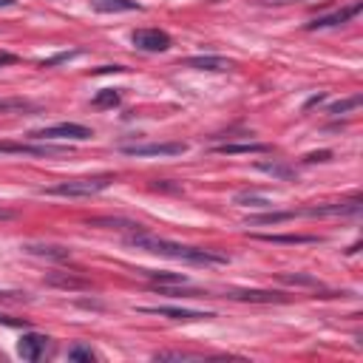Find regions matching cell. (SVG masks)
<instances>
[{
  "label": "cell",
  "mask_w": 363,
  "mask_h": 363,
  "mask_svg": "<svg viewBox=\"0 0 363 363\" xmlns=\"http://www.w3.org/2000/svg\"><path fill=\"white\" fill-rule=\"evenodd\" d=\"M125 241L130 247H136V250H145V252H153V255H164V258H173V261H184V264H196V267L227 264V255H221L216 250L176 244V241H167V238H159V235H150V233H142V230L139 233H130Z\"/></svg>",
  "instance_id": "6da1fadb"
},
{
  "label": "cell",
  "mask_w": 363,
  "mask_h": 363,
  "mask_svg": "<svg viewBox=\"0 0 363 363\" xmlns=\"http://www.w3.org/2000/svg\"><path fill=\"white\" fill-rule=\"evenodd\" d=\"M113 184V176H88V179H68L60 184H51L45 193L48 196H68V199H85V196H96L105 187Z\"/></svg>",
  "instance_id": "7a4b0ae2"
},
{
  "label": "cell",
  "mask_w": 363,
  "mask_h": 363,
  "mask_svg": "<svg viewBox=\"0 0 363 363\" xmlns=\"http://www.w3.org/2000/svg\"><path fill=\"white\" fill-rule=\"evenodd\" d=\"M125 156H136V159H145V156H182L187 150L184 142H136V145H122L119 147Z\"/></svg>",
  "instance_id": "3957f363"
},
{
  "label": "cell",
  "mask_w": 363,
  "mask_h": 363,
  "mask_svg": "<svg viewBox=\"0 0 363 363\" xmlns=\"http://www.w3.org/2000/svg\"><path fill=\"white\" fill-rule=\"evenodd\" d=\"M31 139H77V142H82V139H91L94 133H91V128H85V125H77V122H60V125H51V128H40V130H31L28 133Z\"/></svg>",
  "instance_id": "277c9868"
},
{
  "label": "cell",
  "mask_w": 363,
  "mask_h": 363,
  "mask_svg": "<svg viewBox=\"0 0 363 363\" xmlns=\"http://www.w3.org/2000/svg\"><path fill=\"white\" fill-rule=\"evenodd\" d=\"M130 43H133V48H139V51L159 54V51H167V48H170V34L162 31V28H136V31L130 34Z\"/></svg>",
  "instance_id": "5b68a950"
},
{
  "label": "cell",
  "mask_w": 363,
  "mask_h": 363,
  "mask_svg": "<svg viewBox=\"0 0 363 363\" xmlns=\"http://www.w3.org/2000/svg\"><path fill=\"white\" fill-rule=\"evenodd\" d=\"M142 315H159V318H170V320H207L216 318L213 312H199V309H179V306H139Z\"/></svg>",
  "instance_id": "8992f818"
},
{
  "label": "cell",
  "mask_w": 363,
  "mask_h": 363,
  "mask_svg": "<svg viewBox=\"0 0 363 363\" xmlns=\"http://www.w3.org/2000/svg\"><path fill=\"white\" fill-rule=\"evenodd\" d=\"M360 11H363V3H352V6H346V9H340V11L315 17L312 23H306V28H309V31H318V28H335V26H343L346 20H352V17L360 14Z\"/></svg>",
  "instance_id": "52a82bcc"
},
{
  "label": "cell",
  "mask_w": 363,
  "mask_h": 363,
  "mask_svg": "<svg viewBox=\"0 0 363 363\" xmlns=\"http://www.w3.org/2000/svg\"><path fill=\"white\" fill-rule=\"evenodd\" d=\"M360 210V199H349V201H332V204H315L306 210H298L295 216H352Z\"/></svg>",
  "instance_id": "ba28073f"
},
{
  "label": "cell",
  "mask_w": 363,
  "mask_h": 363,
  "mask_svg": "<svg viewBox=\"0 0 363 363\" xmlns=\"http://www.w3.org/2000/svg\"><path fill=\"white\" fill-rule=\"evenodd\" d=\"M0 153H20V156H62L68 147H54V145H14V142H0Z\"/></svg>",
  "instance_id": "9c48e42d"
},
{
  "label": "cell",
  "mask_w": 363,
  "mask_h": 363,
  "mask_svg": "<svg viewBox=\"0 0 363 363\" xmlns=\"http://www.w3.org/2000/svg\"><path fill=\"white\" fill-rule=\"evenodd\" d=\"M227 298L233 301H250V303H286L289 298L281 292H269V289H230Z\"/></svg>",
  "instance_id": "30bf717a"
},
{
  "label": "cell",
  "mask_w": 363,
  "mask_h": 363,
  "mask_svg": "<svg viewBox=\"0 0 363 363\" xmlns=\"http://www.w3.org/2000/svg\"><path fill=\"white\" fill-rule=\"evenodd\" d=\"M45 346H48V337H45V335L28 332V335H23V337H20L17 352H20V357H23V360H40V354L45 352Z\"/></svg>",
  "instance_id": "8fae6325"
},
{
  "label": "cell",
  "mask_w": 363,
  "mask_h": 363,
  "mask_svg": "<svg viewBox=\"0 0 363 363\" xmlns=\"http://www.w3.org/2000/svg\"><path fill=\"white\" fill-rule=\"evenodd\" d=\"M187 68H196V71H233V60H224V57H213V54H201V57H187L184 60Z\"/></svg>",
  "instance_id": "7c38bea8"
},
{
  "label": "cell",
  "mask_w": 363,
  "mask_h": 363,
  "mask_svg": "<svg viewBox=\"0 0 363 363\" xmlns=\"http://www.w3.org/2000/svg\"><path fill=\"white\" fill-rule=\"evenodd\" d=\"M28 255H40V258H51V261H68L71 250L68 247H57V244H26L23 247Z\"/></svg>",
  "instance_id": "4fadbf2b"
},
{
  "label": "cell",
  "mask_w": 363,
  "mask_h": 363,
  "mask_svg": "<svg viewBox=\"0 0 363 363\" xmlns=\"http://www.w3.org/2000/svg\"><path fill=\"white\" fill-rule=\"evenodd\" d=\"M94 11L102 14H119V11H142V3L136 0H91Z\"/></svg>",
  "instance_id": "5bb4252c"
},
{
  "label": "cell",
  "mask_w": 363,
  "mask_h": 363,
  "mask_svg": "<svg viewBox=\"0 0 363 363\" xmlns=\"http://www.w3.org/2000/svg\"><path fill=\"white\" fill-rule=\"evenodd\" d=\"M213 150L224 156H235V153H267L269 147L261 142H224V145H216Z\"/></svg>",
  "instance_id": "9a60e30c"
},
{
  "label": "cell",
  "mask_w": 363,
  "mask_h": 363,
  "mask_svg": "<svg viewBox=\"0 0 363 363\" xmlns=\"http://www.w3.org/2000/svg\"><path fill=\"white\" fill-rule=\"evenodd\" d=\"M91 227H111V230H128V233H139L142 224L128 221V218H91Z\"/></svg>",
  "instance_id": "2e32d148"
},
{
  "label": "cell",
  "mask_w": 363,
  "mask_h": 363,
  "mask_svg": "<svg viewBox=\"0 0 363 363\" xmlns=\"http://www.w3.org/2000/svg\"><path fill=\"white\" fill-rule=\"evenodd\" d=\"M255 167L264 170V173H269V176H275V179H284V182L295 179V170L289 164H284V162H258Z\"/></svg>",
  "instance_id": "e0dca14e"
},
{
  "label": "cell",
  "mask_w": 363,
  "mask_h": 363,
  "mask_svg": "<svg viewBox=\"0 0 363 363\" xmlns=\"http://www.w3.org/2000/svg\"><path fill=\"white\" fill-rule=\"evenodd\" d=\"M289 218H295L292 210H286V213H264V216H250V218H247V227H258V224H281V221H289Z\"/></svg>",
  "instance_id": "ac0fdd59"
},
{
  "label": "cell",
  "mask_w": 363,
  "mask_h": 363,
  "mask_svg": "<svg viewBox=\"0 0 363 363\" xmlns=\"http://www.w3.org/2000/svg\"><path fill=\"white\" fill-rule=\"evenodd\" d=\"M119 99H122V94H119L116 88H102V91L91 99V105H94V108H113V105H119Z\"/></svg>",
  "instance_id": "d6986e66"
},
{
  "label": "cell",
  "mask_w": 363,
  "mask_h": 363,
  "mask_svg": "<svg viewBox=\"0 0 363 363\" xmlns=\"http://www.w3.org/2000/svg\"><path fill=\"white\" fill-rule=\"evenodd\" d=\"M48 284L62 286V289H85V286H88L82 278H74V275H60V272H51V275H48Z\"/></svg>",
  "instance_id": "ffe728a7"
},
{
  "label": "cell",
  "mask_w": 363,
  "mask_h": 363,
  "mask_svg": "<svg viewBox=\"0 0 363 363\" xmlns=\"http://www.w3.org/2000/svg\"><path fill=\"white\" fill-rule=\"evenodd\" d=\"M360 102H363V96H360V94H352L349 99H340V102H335V105H329V113H332V116H340V113H349V111H357V108H360Z\"/></svg>",
  "instance_id": "44dd1931"
},
{
  "label": "cell",
  "mask_w": 363,
  "mask_h": 363,
  "mask_svg": "<svg viewBox=\"0 0 363 363\" xmlns=\"http://www.w3.org/2000/svg\"><path fill=\"white\" fill-rule=\"evenodd\" d=\"M142 275H147L150 281H159V284H187L184 275L179 272H156V269H142Z\"/></svg>",
  "instance_id": "7402d4cb"
},
{
  "label": "cell",
  "mask_w": 363,
  "mask_h": 363,
  "mask_svg": "<svg viewBox=\"0 0 363 363\" xmlns=\"http://www.w3.org/2000/svg\"><path fill=\"white\" fill-rule=\"evenodd\" d=\"M264 241H275V244H309V241H318L312 235H258Z\"/></svg>",
  "instance_id": "603a6c76"
},
{
  "label": "cell",
  "mask_w": 363,
  "mask_h": 363,
  "mask_svg": "<svg viewBox=\"0 0 363 363\" xmlns=\"http://www.w3.org/2000/svg\"><path fill=\"white\" fill-rule=\"evenodd\" d=\"M68 360H82V363H91V360H96V354H94L88 346L77 343V346H71V349H68Z\"/></svg>",
  "instance_id": "cb8c5ba5"
},
{
  "label": "cell",
  "mask_w": 363,
  "mask_h": 363,
  "mask_svg": "<svg viewBox=\"0 0 363 363\" xmlns=\"http://www.w3.org/2000/svg\"><path fill=\"white\" fill-rule=\"evenodd\" d=\"M235 204H244V207H272L267 199H261V196H250V193H238V196H235Z\"/></svg>",
  "instance_id": "d4e9b609"
},
{
  "label": "cell",
  "mask_w": 363,
  "mask_h": 363,
  "mask_svg": "<svg viewBox=\"0 0 363 363\" xmlns=\"http://www.w3.org/2000/svg\"><path fill=\"white\" fill-rule=\"evenodd\" d=\"M156 360H199V354H190V352H159Z\"/></svg>",
  "instance_id": "484cf974"
},
{
  "label": "cell",
  "mask_w": 363,
  "mask_h": 363,
  "mask_svg": "<svg viewBox=\"0 0 363 363\" xmlns=\"http://www.w3.org/2000/svg\"><path fill=\"white\" fill-rule=\"evenodd\" d=\"M74 54H77V51H68V54H57V57H51V60H43L40 65H43V68H51V65H57V62H65V60H71Z\"/></svg>",
  "instance_id": "4316f807"
},
{
  "label": "cell",
  "mask_w": 363,
  "mask_h": 363,
  "mask_svg": "<svg viewBox=\"0 0 363 363\" xmlns=\"http://www.w3.org/2000/svg\"><path fill=\"white\" fill-rule=\"evenodd\" d=\"M326 159H332V153H329V150H320V153H306V156H303V162H326Z\"/></svg>",
  "instance_id": "83f0119b"
},
{
  "label": "cell",
  "mask_w": 363,
  "mask_h": 363,
  "mask_svg": "<svg viewBox=\"0 0 363 363\" xmlns=\"http://www.w3.org/2000/svg\"><path fill=\"white\" fill-rule=\"evenodd\" d=\"M14 62H17V57L11 51H0V68L3 65H14Z\"/></svg>",
  "instance_id": "f1b7e54d"
},
{
  "label": "cell",
  "mask_w": 363,
  "mask_h": 363,
  "mask_svg": "<svg viewBox=\"0 0 363 363\" xmlns=\"http://www.w3.org/2000/svg\"><path fill=\"white\" fill-rule=\"evenodd\" d=\"M264 6H284V3H298V0H258Z\"/></svg>",
  "instance_id": "f546056e"
},
{
  "label": "cell",
  "mask_w": 363,
  "mask_h": 363,
  "mask_svg": "<svg viewBox=\"0 0 363 363\" xmlns=\"http://www.w3.org/2000/svg\"><path fill=\"white\" fill-rule=\"evenodd\" d=\"M320 99H323V94H318V96H312V99H309V102H306V108H312V105H318V102H320Z\"/></svg>",
  "instance_id": "4dcf8cb0"
},
{
  "label": "cell",
  "mask_w": 363,
  "mask_h": 363,
  "mask_svg": "<svg viewBox=\"0 0 363 363\" xmlns=\"http://www.w3.org/2000/svg\"><path fill=\"white\" fill-rule=\"evenodd\" d=\"M9 6H14V0H0V9H9Z\"/></svg>",
  "instance_id": "1f68e13d"
}]
</instances>
